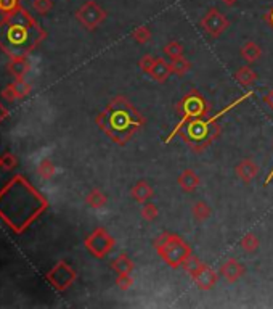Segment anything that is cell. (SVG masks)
I'll return each mask as SVG.
<instances>
[{"mask_svg": "<svg viewBox=\"0 0 273 309\" xmlns=\"http://www.w3.org/2000/svg\"><path fill=\"white\" fill-rule=\"evenodd\" d=\"M47 208L48 201L21 174L0 189V219L18 235L28 231Z\"/></svg>", "mask_w": 273, "mask_h": 309, "instance_id": "6da1fadb", "label": "cell"}, {"mask_svg": "<svg viewBox=\"0 0 273 309\" xmlns=\"http://www.w3.org/2000/svg\"><path fill=\"white\" fill-rule=\"evenodd\" d=\"M45 36L37 21L20 7L0 21V50L10 58L29 57Z\"/></svg>", "mask_w": 273, "mask_h": 309, "instance_id": "7a4b0ae2", "label": "cell"}, {"mask_svg": "<svg viewBox=\"0 0 273 309\" xmlns=\"http://www.w3.org/2000/svg\"><path fill=\"white\" fill-rule=\"evenodd\" d=\"M96 124L113 142L126 145L135 132L145 124V119L124 97H116L96 116Z\"/></svg>", "mask_w": 273, "mask_h": 309, "instance_id": "3957f363", "label": "cell"}, {"mask_svg": "<svg viewBox=\"0 0 273 309\" xmlns=\"http://www.w3.org/2000/svg\"><path fill=\"white\" fill-rule=\"evenodd\" d=\"M154 250L161 256V259L172 269L183 268L185 261L193 254L191 246L175 234H161L154 242Z\"/></svg>", "mask_w": 273, "mask_h": 309, "instance_id": "277c9868", "label": "cell"}, {"mask_svg": "<svg viewBox=\"0 0 273 309\" xmlns=\"http://www.w3.org/2000/svg\"><path fill=\"white\" fill-rule=\"evenodd\" d=\"M220 127L215 122H210L209 119H191L185 124L180 130V136L195 152H201L206 147H209L214 140L220 136Z\"/></svg>", "mask_w": 273, "mask_h": 309, "instance_id": "5b68a950", "label": "cell"}, {"mask_svg": "<svg viewBox=\"0 0 273 309\" xmlns=\"http://www.w3.org/2000/svg\"><path fill=\"white\" fill-rule=\"evenodd\" d=\"M179 110H180V114H182L180 122L174 127V130L169 134V137L166 139V144L172 142L174 137L180 134L182 127H183L185 124H187L188 121L206 116L207 111H209L207 103H206V100H204V97H202L198 91H191L190 94L185 95V97H183V100L179 103Z\"/></svg>", "mask_w": 273, "mask_h": 309, "instance_id": "8992f818", "label": "cell"}, {"mask_svg": "<svg viewBox=\"0 0 273 309\" xmlns=\"http://www.w3.org/2000/svg\"><path fill=\"white\" fill-rule=\"evenodd\" d=\"M84 243H85V248L89 250L92 256H95V258H98V259H103L104 256H108L113 251L114 245H116V240H114L113 235L104 227H98L85 238Z\"/></svg>", "mask_w": 273, "mask_h": 309, "instance_id": "52a82bcc", "label": "cell"}, {"mask_svg": "<svg viewBox=\"0 0 273 309\" xmlns=\"http://www.w3.org/2000/svg\"><path fill=\"white\" fill-rule=\"evenodd\" d=\"M45 279L57 291H66L76 282L77 272L69 266L66 261H58L55 266L45 274Z\"/></svg>", "mask_w": 273, "mask_h": 309, "instance_id": "ba28073f", "label": "cell"}, {"mask_svg": "<svg viewBox=\"0 0 273 309\" xmlns=\"http://www.w3.org/2000/svg\"><path fill=\"white\" fill-rule=\"evenodd\" d=\"M199 26H201V29L204 31L206 36H209L210 39H219L228 29L230 21H228V18L222 12L212 7V8H209L206 15L201 18Z\"/></svg>", "mask_w": 273, "mask_h": 309, "instance_id": "9c48e42d", "label": "cell"}, {"mask_svg": "<svg viewBox=\"0 0 273 309\" xmlns=\"http://www.w3.org/2000/svg\"><path fill=\"white\" fill-rule=\"evenodd\" d=\"M76 18L79 20V23H81L84 28L92 31V29L98 28V26L106 20V12H104L96 2H93V0H89V2H85L77 10Z\"/></svg>", "mask_w": 273, "mask_h": 309, "instance_id": "30bf717a", "label": "cell"}, {"mask_svg": "<svg viewBox=\"0 0 273 309\" xmlns=\"http://www.w3.org/2000/svg\"><path fill=\"white\" fill-rule=\"evenodd\" d=\"M191 279H193V282H195L199 290L207 291V290H212L215 287L219 276H217V272L212 268L202 262L201 268L191 276Z\"/></svg>", "mask_w": 273, "mask_h": 309, "instance_id": "8fae6325", "label": "cell"}, {"mask_svg": "<svg viewBox=\"0 0 273 309\" xmlns=\"http://www.w3.org/2000/svg\"><path fill=\"white\" fill-rule=\"evenodd\" d=\"M220 274H222V277H225L227 282L233 284V282H238L244 276L246 268L238 259L230 258V259H227L222 266H220Z\"/></svg>", "mask_w": 273, "mask_h": 309, "instance_id": "7c38bea8", "label": "cell"}, {"mask_svg": "<svg viewBox=\"0 0 273 309\" xmlns=\"http://www.w3.org/2000/svg\"><path fill=\"white\" fill-rule=\"evenodd\" d=\"M259 172V166L255 164L251 158H246L240 164L236 166V175L240 178L244 184H249L251 181H254V178Z\"/></svg>", "mask_w": 273, "mask_h": 309, "instance_id": "4fadbf2b", "label": "cell"}, {"mask_svg": "<svg viewBox=\"0 0 273 309\" xmlns=\"http://www.w3.org/2000/svg\"><path fill=\"white\" fill-rule=\"evenodd\" d=\"M177 182H179V187H180L182 190H185V192H188V193L195 192V190L199 187V185H201L199 175H198L195 171H193V169H185V171L179 175Z\"/></svg>", "mask_w": 273, "mask_h": 309, "instance_id": "5bb4252c", "label": "cell"}, {"mask_svg": "<svg viewBox=\"0 0 273 309\" xmlns=\"http://www.w3.org/2000/svg\"><path fill=\"white\" fill-rule=\"evenodd\" d=\"M130 195L135 201L142 203V205H143V203H146V201H149L153 198L154 192H153V187L146 181H138L134 187L130 189Z\"/></svg>", "mask_w": 273, "mask_h": 309, "instance_id": "9a60e30c", "label": "cell"}, {"mask_svg": "<svg viewBox=\"0 0 273 309\" xmlns=\"http://www.w3.org/2000/svg\"><path fill=\"white\" fill-rule=\"evenodd\" d=\"M148 74L151 76V79H154L156 82H166L167 79H169V76L172 74L171 63H167L164 58H156L151 71H149Z\"/></svg>", "mask_w": 273, "mask_h": 309, "instance_id": "2e32d148", "label": "cell"}, {"mask_svg": "<svg viewBox=\"0 0 273 309\" xmlns=\"http://www.w3.org/2000/svg\"><path fill=\"white\" fill-rule=\"evenodd\" d=\"M8 71L15 79H21L29 73L31 65L28 61V57H21V58H10V63L7 65Z\"/></svg>", "mask_w": 273, "mask_h": 309, "instance_id": "e0dca14e", "label": "cell"}, {"mask_svg": "<svg viewBox=\"0 0 273 309\" xmlns=\"http://www.w3.org/2000/svg\"><path fill=\"white\" fill-rule=\"evenodd\" d=\"M235 79L238 81V84L248 89V87L254 85L255 81H257V73H255L251 66H241V68L235 73Z\"/></svg>", "mask_w": 273, "mask_h": 309, "instance_id": "ac0fdd59", "label": "cell"}, {"mask_svg": "<svg viewBox=\"0 0 273 309\" xmlns=\"http://www.w3.org/2000/svg\"><path fill=\"white\" fill-rule=\"evenodd\" d=\"M262 57V49L254 40H248L241 47V58L248 63H255Z\"/></svg>", "mask_w": 273, "mask_h": 309, "instance_id": "d6986e66", "label": "cell"}, {"mask_svg": "<svg viewBox=\"0 0 273 309\" xmlns=\"http://www.w3.org/2000/svg\"><path fill=\"white\" fill-rule=\"evenodd\" d=\"M135 264L134 261H132L127 254H119L116 259H113L111 262V269L116 272V274H130L132 271H134Z\"/></svg>", "mask_w": 273, "mask_h": 309, "instance_id": "ffe728a7", "label": "cell"}, {"mask_svg": "<svg viewBox=\"0 0 273 309\" xmlns=\"http://www.w3.org/2000/svg\"><path fill=\"white\" fill-rule=\"evenodd\" d=\"M85 203H87V205H89L90 208H93V209H101V208L106 206L108 198H106V195H104L101 190L93 189V190L89 193V195H87Z\"/></svg>", "mask_w": 273, "mask_h": 309, "instance_id": "44dd1931", "label": "cell"}, {"mask_svg": "<svg viewBox=\"0 0 273 309\" xmlns=\"http://www.w3.org/2000/svg\"><path fill=\"white\" fill-rule=\"evenodd\" d=\"M191 214H193V217H195V220L196 223H204V220H207L209 219V216H210V206L207 205L206 201H196L195 205H193V208H191Z\"/></svg>", "mask_w": 273, "mask_h": 309, "instance_id": "7402d4cb", "label": "cell"}, {"mask_svg": "<svg viewBox=\"0 0 273 309\" xmlns=\"http://www.w3.org/2000/svg\"><path fill=\"white\" fill-rule=\"evenodd\" d=\"M37 174L43 181H50L57 174V167H55L53 161L48 160V158H43L37 166Z\"/></svg>", "mask_w": 273, "mask_h": 309, "instance_id": "603a6c76", "label": "cell"}, {"mask_svg": "<svg viewBox=\"0 0 273 309\" xmlns=\"http://www.w3.org/2000/svg\"><path fill=\"white\" fill-rule=\"evenodd\" d=\"M190 69H191V63L185 57L171 60V71H172V74H175V76H185L190 71Z\"/></svg>", "mask_w": 273, "mask_h": 309, "instance_id": "cb8c5ba5", "label": "cell"}, {"mask_svg": "<svg viewBox=\"0 0 273 309\" xmlns=\"http://www.w3.org/2000/svg\"><path fill=\"white\" fill-rule=\"evenodd\" d=\"M164 54L171 60L180 58V57H183V46L179 40H171L169 43H166L164 46Z\"/></svg>", "mask_w": 273, "mask_h": 309, "instance_id": "d4e9b609", "label": "cell"}, {"mask_svg": "<svg viewBox=\"0 0 273 309\" xmlns=\"http://www.w3.org/2000/svg\"><path fill=\"white\" fill-rule=\"evenodd\" d=\"M259 238L255 237L254 234H246L241 238V248L244 253H254L259 250Z\"/></svg>", "mask_w": 273, "mask_h": 309, "instance_id": "484cf974", "label": "cell"}, {"mask_svg": "<svg viewBox=\"0 0 273 309\" xmlns=\"http://www.w3.org/2000/svg\"><path fill=\"white\" fill-rule=\"evenodd\" d=\"M140 214H142V217L146 220V223H153V220H156V217L159 216V209H157V206L154 205V203H143L142 209H140Z\"/></svg>", "mask_w": 273, "mask_h": 309, "instance_id": "4316f807", "label": "cell"}, {"mask_svg": "<svg viewBox=\"0 0 273 309\" xmlns=\"http://www.w3.org/2000/svg\"><path fill=\"white\" fill-rule=\"evenodd\" d=\"M130 36L138 43H146L151 40V31H149V28H146V26H138V28H135L130 32Z\"/></svg>", "mask_w": 273, "mask_h": 309, "instance_id": "83f0119b", "label": "cell"}, {"mask_svg": "<svg viewBox=\"0 0 273 309\" xmlns=\"http://www.w3.org/2000/svg\"><path fill=\"white\" fill-rule=\"evenodd\" d=\"M15 89H16V94H18L20 99H24V97H28L31 94V84L26 82V79L21 77V79H15Z\"/></svg>", "mask_w": 273, "mask_h": 309, "instance_id": "f1b7e54d", "label": "cell"}, {"mask_svg": "<svg viewBox=\"0 0 273 309\" xmlns=\"http://www.w3.org/2000/svg\"><path fill=\"white\" fill-rule=\"evenodd\" d=\"M16 164H18V160H16V156L13 153H5L0 156V167H4L5 171L15 169Z\"/></svg>", "mask_w": 273, "mask_h": 309, "instance_id": "f546056e", "label": "cell"}, {"mask_svg": "<svg viewBox=\"0 0 273 309\" xmlns=\"http://www.w3.org/2000/svg\"><path fill=\"white\" fill-rule=\"evenodd\" d=\"M116 285H118L119 290L126 291V290H129L132 285H134V279L130 277V274H118Z\"/></svg>", "mask_w": 273, "mask_h": 309, "instance_id": "4dcf8cb0", "label": "cell"}, {"mask_svg": "<svg viewBox=\"0 0 273 309\" xmlns=\"http://www.w3.org/2000/svg\"><path fill=\"white\" fill-rule=\"evenodd\" d=\"M154 61H156V58H154L153 55H145V57L140 58L138 66H140V69H142L143 73L148 74L149 71H151V68H153V65H154Z\"/></svg>", "mask_w": 273, "mask_h": 309, "instance_id": "1f68e13d", "label": "cell"}, {"mask_svg": "<svg viewBox=\"0 0 273 309\" xmlns=\"http://www.w3.org/2000/svg\"><path fill=\"white\" fill-rule=\"evenodd\" d=\"M2 97L4 99L7 100V102H15V100H18L20 97H18V94H16V89H15V85H13V82L12 84H8L5 89L2 91Z\"/></svg>", "mask_w": 273, "mask_h": 309, "instance_id": "d6a6232c", "label": "cell"}, {"mask_svg": "<svg viewBox=\"0 0 273 309\" xmlns=\"http://www.w3.org/2000/svg\"><path fill=\"white\" fill-rule=\"evenodd\" d=\"M51 7H53L51 0H34V8H36V10H37L40 15L50 12Z\"/></svg>", "mask_w": 273, "mask_h": 309, "instance_id": "836d02e7", "label": "cell"}, {"mask_svg": "<svg viewBox=\"0 0 273 309\" xmlns=\"http://www.w3.org/2000/svg\"><path fill=\"white\" fill-rule=\"evenodd\" d=\"M18 8V0H0V10L10 13Z\"/></svg>", "mask_w": 273, "mask_h": 309, "instance_id": "e575fe53", "label": "cell"}, {"mask_svg": "<svg viewBox=\"0 0 273 309\" xmlns=\"http://www.w3.org/2000/svg\"><path fill=\"white\" fill-rule=\"evenodd\" d=\"M10 116V111H8L2 103H0V124H2V122Z\"/></svg>", "mask_w": 273, "mask_h": 309, "instance_id": "d590c367", "label": "cell"}, {"mask_svg": "<svg viewBox=\"0 0 273 309\" xmlns=\"http://www.w3.org/2000/svg\"><path fill=\"white\" fill-rule=\"evenodd\" d=\"M265 20H267V23L271 26V29H273V8H271V10L267 13V16H265Z\"/></svg>", "mask_w": 273, "mask_h": 309, "instance_id": "8d00e7d4", "label": "cell"}, {"mask_svg": "<svg viewBox=\"0 0 273 309\" xmlns=\"http://www.w3.org/2000/svg\"><path fill=\"white\" fill-rule=\"evenodd\" d=\"M265 102L268 103V107H270V108H273V91L265 97Z\"/></svg>", "mask_w": 273, "mask_h": 309, "instance_id": "74e56055", "label": "cell"}, {"mask_svg": "<svg viewBox=\"0 0 273 309\" xmlns=\"http://www.w3.org/2000/svg\"><path fill=\"white\" fill-rule=\"evenodd\" d=\"M222 4H225L227 7H233L235 4H238V0H220Z\"/></svg>", "mask_w": 273, "mask_h": 309, "instance_id": "f35d334b", "label": "cell"}, {"mask_svg": "<svg viewBox=\"0 0 273 309\" xmlns=\"http://www.w3.org/2000/svg\"><path fill=\"white\" fill-rule=\"evenodd\" d=\"M271 179H273V169H271V172L267 175V179H265V185H268V184L271 182Z\"/></svg>", "mask_w": 273, "mask_h": 309, "instance_id": "ab89813d", "label": "cell"}]
</instances>
